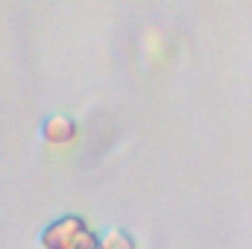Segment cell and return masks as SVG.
<instances>
[{
	"label": "cell",
	"instance_id": "cell-1",
	"mask_svg": "<svg viewBox=\"0 0 252 249\" xmlns=\"http://www.w3.org/2000/svg\"><path fill=\"white\" fill-rule=\"evenodd\" d=\"M97 244L100 232L82 214H62L50 220L38 235L41 249H97Z\"/></svg>",
	"mask_w": 252,
	"mask_h": 249
},
{
	"label": "cell",
	"instance_id": "cell-2",
	"mask_svg": "<svg viewBox=\"0 0 252 249\" xmlns=\"http://www.w3.org/2000/svg\"><path fill=\"white\" fill-rule=\"evenodd\" d=\"M38 135H41V141L50 144V147H70V144H76V138H79V121L70 118V115H64V112H53V115H47V118L41 121Z\"/></svg>",
	"mask_w": 252,
	"mask_h": 249
},
{
	"label": "cell",
	"instance_id": "cell-3",
	"mask_svg": "<svg viewBox=\"0 0 252 249\" xmlns=\"http://www.w3.org/2000/svg\"><path fill=\"white\" fill-rule=\"evenodd\" d=\"M97 249H141L138 244V238L124 229V226H112V229H106V232H100V244Z\"/></svg>",
	"mask_w": 252,
	"mask_h": 249
}]
</instances>
